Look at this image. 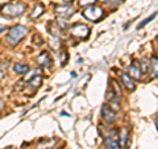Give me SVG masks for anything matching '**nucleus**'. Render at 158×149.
<instances>
[{
  "mask_svg": "<svg viewBox=\"0 0 158 149\" xmlns=\"http://www.w3.org/2000/svg\"><path fill=\"white\" fill-rule=\"evenodd\" d=\"M52 149H56V148H52Z\"/></svg>",
  "mask_w": 158,
  "mask_h": 149,
  "instance_id": "obj_30",
  "label": "nucleus"
},
{
  "mask_svg": "<svg viewBox=\"0 0 158 149\" xmlns=\"http://www.w3.org/2000/svg\"><path fill=\"white\" fill-rule=\"evenodd\" d=\"M148 66H149V63H146L145 59H142L141 63H140V67H141V70H142V74L148 71Z\"/></svg>",
  "mask_w": 158,
  "mask_h": 149,
  "instance_id": "obj_22",
  "label": "nucleus"
},
{
  "mask_svg": "<svg viewBox=\"0 0 158 149\" xmlns=\"http://www.w3.org/2000/svg\"><path fill=\"white\" fill-rule=\"evenodd\" d=\"M48 31L50 32L52 36L58 37L59 34H61V27L57 24V21H50L48 24Z\"/></svg>",
  "mask_w": 158,
  "mask_h": 149,
  "instance_id": "obj_11",
  "label": "nucleus"
},
{
  "mask_svg": "<svg viewBox=\"0 0 158 149\" xmlns=\"http://www.w3.org/2000/svg\"><path fill=\"white\" fill-rule=\"evenodd\" d=\"M3 108H4V102L2 100V99H0V111H2Z\"/></svg>",
  "mask_w": 158,
  "mask_h": 149,
  "instance_id": "obj_24",
  "label": "nucleus"
},
{
  "mask_svg": "<svg viewBox=\"0 0 158 149\" xmlns=\"http://www.w3.org/2000/svg\"><path fill=\"white\" fill-rule=\"evenodd\" d=\"M71 77H73V78H75V77H77V74H75V71H71Z\"/></svg>",
  "mask_w": 158,
  "mask_h": 149,
  "instance_id": "obj_26",
  "label": "nucleus"
},
{
  "mask_svg": "<svg viewBox=\"0 0 158 149\" xmlns=\"http://www.w3.org/2000/svg\"><path fill=\"white\" fill-rule=\"evenodd\" d=\"M4 74H6V66L0 63V79H2V78L4 77Z\"/></svg>",
  "mask_w": 158,
  "mask_h": 149,
  "instance_id": "obj_23",
  "label": "nucleus"
},
{
  "mask_svg": "<svg viewBox=\"0 0 158 149\" xmlns=\"http://www.w3.org/2000/svg\"><path fill=\"white\" fill-rule=\"evenodd\" d=\"M102 117L104 119L107 123H113L115 121V119H116L115 111H113L111 107H108L107 104H104V106L102 107Z\"/></svg>",
  "mask_w": 158,
  "mask_h": 149,
  "instance_id": "obj_7",
  "label": "nucleus"
},
{
  "mask_svg": "<svg viewBox=\"0 0 158 149\" xmlns=\"http://www.w3.org/2000/svg\"><path fill=\"white\" fill-rule=\"evenodd\" d=\"M106 149H120V141H118V136L116 135V131H112L111 135H108L104 138Z\"/></svg>",
  "mask_w": 158,
  "mask_h": 149,
  "instance_id": "obj_5",
  "label": "nucleus"
},
{
  "mask_svg": "<svg viewBox=\"0 0 158 149\" xmlns=\"http://www.w3.org/2000/svg\"><path fill=\"white\" fill-rule=\"evenodd\" d=\"M57 24H58L59 27H61V29H66V28H67V21H66L65 17H58Z\"/></svg>",
  "mask_w": 158,
  "mask_h": 149,
  "instance_id": "obj_19",
  "label": "nucleus"
},
{
  "mask_svg": "<svg viewBox=\"0 0 158 149\" xmlns=\"http://www.w3.org/2000/svg\"><path fill=\"white\" fill-rule=\"evenodd\" d=\"M111 83H112V88L116 91V96H117V98H121V90H120V87H118L117 82H116V81H113V79H112Z\"/></svg>",
  "mask_w": 158,
  "mask_h": 149,
  "instance_id": "obj_18",
  "label": "nucleus"
},
{
  "mask_svg": "<svg viewBox=\"0 0 158 149\" xmlns=\"http://www.w3.org/2000/svg\"><path fill=\"white\" fill-rule=\"evenodd\" d=\"M27 6L24 3H8V4H4V6L0 8L2 11V15L6 16L8 19H12V17H19L25 12Z\"/></svg>",
  "mask_w": 158,
  "mask_h": 149,
  "instance_id": "obj_1",
  "label": "nucleus"
},
{
  "mask_svg": "<svg viewBox=\"0 0 158 149\" xmlns=\"http://www.w3.org/2000/svg\"><path fill=\"white\" fill-rule=\"evenodd\" d=\"M95 2L96 0H79V6H82V7L83 6H86V7L87 6H92Z\"/></svg>",
  "mask_w": 158,
  "mask_h": 149,
  "instance_id": "obj_21",
  "label": "nucleus"
},
{
  "mask_svg": "<svg viewBox=\"0 0 158 149\" xmlns=\"http://www.w3.org/2000/svg\"><path fill=\"white\" fill-rule=\"evenodd\" d=\"M121 82L123 84H124V87L127 88V90H135V82H133V78L129 75V74H127V73H123L121 74Z\"/></svg>",
  "mask_w": 158,
  "mask_h": 149,
  "instance_id": "obj_9",
  "label": "nucleus"
},
{
  "mask_svg": "<svg viewBox=\"0 0 158 149\" xmlns=\"http://www.w3.org/2000/svg\"><path fill=\"white\" fill-rule=\"evenodd\" d=\"M41 83H42V77H40V75H34L31 81L28 82V84L32 88H38L40 86H41Z\"/></svg>",
  "mask_w": 158,
  "mask_h": 149,
  "instance_id": "obj_15",
  "label": "nucleus"
},
{
  "mask_svg": "<svg viewBox=\"0 0 158 149\" xmlns=\"http://www.w3.org/2000/svg\"><path fill=\"white\" fill-rule=\"evenodd\" d=\"M63 2H65V3H71L73 0H63Z\"/></svg>",
  "mask_w": 158,
  "mask_h": 149,
  "instance_id": "obj_28",
  "label": "nucleus"
},
{
  "mask_svg": "<svg viewBox=\"0 0 158 149\" xmlns=\"http://www.w3.org/2000/svg\"><path fill=\"white\" fill-rule=\"evenodd\" d=\"M44 11H45V7H44L41 3H40V4H37V6L33 8L32 13H31V19L36 20V19H38V17H41L42 15H44Z\"/></svg>",
  "mask_w": 158,
  "mask_h": 149,
  "instance_id": "obj_12",
  "label": "nucleus"
},
{
  "mask_svg": "<svg viewBox=\"0 0 158 149\" xmlns=\"http://www.w3.org/2000/svg\"><path fill=\"white\" fill-rule=\"evenodd\" d=\"M74 7L70 6V4H66V6H59L56 8V13L58 15V17H65L69 19L70 16L74 15Z\"/></svg>",
  "mask_w": 158,
  "mask_h": 149,
  "instance_id": "obj_6",
  "label": "nucleus"
},
{
  "mask_svg": "<svg viewBox=\"0 0 158 149\" xmlns=\"http://www.w3.org/2000/svg\"><path fill=\"white\" fill-rule=\"evenodd\" d=\"M4 31H6V25H0V33L4 32Z\"/></svg>",
  "mask_w": 158,
  "mask_h": 149,
  "instance_id": "obj_25",
  "label": "nucleus"
},
{
  "mask_svg": "<svg viewBox=\"0 0 158 149\" xmlns=\"http://www.w3.org/2000/svg\"><path fill=\"white\" fill-rule=\"evenodd\" d=\"M83 16L87 20H90V21H98V20H100L104 16V11H103V8L92 4V6H87L83 9Z\"/></svg>",
  "mask_w": 158,
  "mask_h": 149,
  "instance_id": "obj_3",
  "label": "nucleus"
},
{
  "mask_svg": "<svg viewBox=\"0 0 158 149\" xmlns=\"http://www.w3.org/2000/svg\"><path fill=\"white\" fill-rule=\"evenodd\" d=\"M102 2H106V3H108V2H110V0H102Z\"/></svg>",
  "mask_w": 158,
  "mask_h": 149,
  "instance_id": "obj_29",
  "label": "nucleus"
},
{
  "mask_svg": "<svg viewBox=\"0 0 158 149\" xmlns=\"http://www.w3.org/2000/svg\"><path fill=\"white\" fill-rule=\"evenodd\" d=\"M157 15H158V12H156V13H153V15H150V16H149V17H148V19H145V20H144V21H142V23H140V24H138V25H137V29H141V28H144V27L146 25V24H149V23L152 21V20H153V19H154V17L157 16Z\"/></svg>",
  "mask_w": 158,
  "mask_h": 149,
  "instance_id": "obj_17",
  "label": "nucleus"
},
{
  "mask_svg": "<svg viewBox=\"0 0 158 149\" xmlns=\"http://www.w3.org/2000/svg\"><path fill=\"white\" fill-rule=\"evenodd\" d=\"M37 63L40 66H44V67H50L53 62H52V58L48 54V52H42L37 57Z\"/></svg>",
  "mask_w": 158,
  "mask_h": 149,
  "instance_id": "obj_8",
  "label": "nucleus"
},
{
  "mask_svg": "<svg viewBox=\"0 0 158 149\" xmlns=\"http://www.w3.org/2000/svg\"><path fill=\"white\" fill-rule=\"evenodd\" d=\"M67 59H69V54H67L66 52H61V65H62V66L66 65Z\"/></svg>",
  "mask_w": 158,
  "mask_h": 149,
  "instance_id": "obj_20",
  "label": "nucleus"
},
{
  "mask_svg": "<svg viewBox=\"0 0 158 149\" xmlns=\"http://www.w3.org/2000/svg\"><path fill=\"white\" fill-rule=\"evenodd\" d=\"M27 32H28L27 27L15 25V27H12L11 29H9L8 36H7V41L11 44V45H16V44H19L24 37L27 36Z\"/></svg>",
  "mask_w": 158,
  "mask_h": 149,
  "instance_id": "obj_2",
  "label": "nucleus"
},
{
  "mask_svg": "<svg viewBox=\"0 0 158 149\" xmlns=\"http://www.w3.org/2000/svg\"><path fill=\"white\" fill-rule=\"evenodd\" d=\"M13 70H15V73H17V74H25L29 70V66L24 65V63H15Z\"/></svg>",
  "mask_w": 158,
  "mask_h": 149,
  "instance_id": "obj_16",
  "label": "nucleus"
},
{
  "mask_svg": "<svg viewBox=\"0 0 158 149\" xmlns=\"http://www.w3.org/2000/svg\"><path fill=\"white\" fill-rule=\"evenodd\" d=\"M149 70L153 77H158V57H153L149 63Z\"/></svg>",
  "mask_w": 158,
  "mask_h": 149,
  "instance_id": "obj_14",
  "label": "nucleus"
},
{
  "mask_svg": "<svg viewBox=\"0 0 158 149\" xmlns=\"http://www.w3.org/2000/svg\"><path fill=\"white\" fill-rule=\"evenodd\" d=\"M128 138H129V131H128L127 128H123L120 136H118V141H120V147L121 148H125L127 147Z\"/></svg>",
  "mask_w": 158,
  "mask_h": 149,
  "instance_id": "obj_13",
  "label": "nucleus"
},
{
  "mask_svg": "<svg viewBox=\"0 0 158 149\" xmlns=\"http://www.w3.org/2000/svg\"><path fill=\"white\" fill-rule=\"evenodd\" d=\"M129 75L133 78V79H137V81H140L141 79V74H142V70H141V67L140 65H138L137 62H135L133 65L129 66Z\"/></svg>",
  "mask_w": 158,
  "mask_h": 149,
  "instance_id": "obj_10",
  "label": "nucleus"
},
{
  "mask_svg": "<svg viewBox=\"0 0 158 149\" xmlns=\"http://www.w3.org/2000/svg\"><path fill=\"white\" fill-rule=\"evenodd\" d=\"M70 33L79 40H85L88 37V34H90V28L85 25V24H74L70 28Z\"/></svg>",
  "mask_w": 158,
  "mask_h": 149,
  "instance_id": "obj_4",
  "label": "nucleus"
},
{
  "mask_svg": "<svg viewBox=\"0 0 158 149\" xmlns=\"http://www.w3.org/2000/svg\"><path fill=\"white\" fill-rule=\"evenodd\" d=\"M156 126H157V128H158V115L156 116Z\"/></svg>",
  "mask_w": 158,
  "mask_h": 149,
  "instance_id": "obj_27",
  "label": "nucleus"
}]
</instances>
